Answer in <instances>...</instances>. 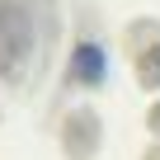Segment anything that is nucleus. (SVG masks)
I'll list each match as a JSON object with an SVG mask.
<instances>
[{"label": "nucleus", "mask_w": 160, "mask_h": 160, "mask_svg": "<svg viewBox=\"0 0 160 160\" xmlns=\"http://www.w3.org/2000/svg\"><path fill=\"white\" fill-rule=\"evenodd\" d=\"M75 75H80V80H104V57H99L94 42L80 47V57H75Z\"/></svg>", "instance_id": "1"}]
</instances>
